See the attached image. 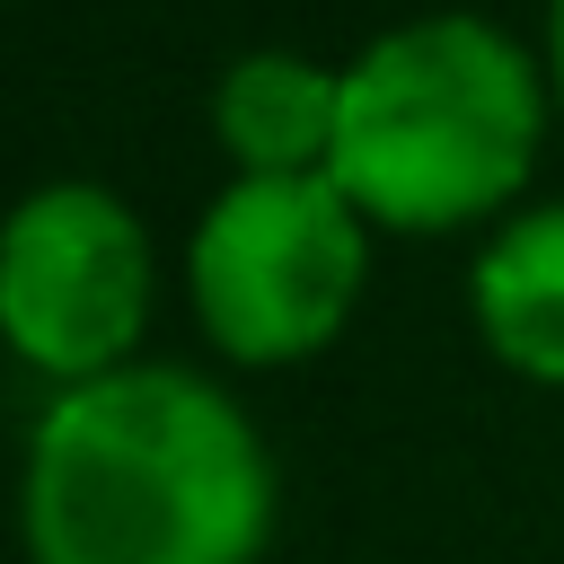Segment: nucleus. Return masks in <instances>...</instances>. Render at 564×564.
<instances>
[{"mask_svg":"<svg viewBox=\"0 0 564 564\" xmlns=\"http://www.w3.org/2000/svg\"><path fill=\"white\" fill-rule=\"evenodd\" d=\"M467 300H476V326L502 361L538 370V379H564V203H538V212H511L476 273H467Z\"/></svg>","mask_w":564,"mask_h":564,"instance_id":"5","label":"nucleus"},{"mask_svg":"<svg viewBox=\"0 0 564 564\" xmlns=\"http://www.w3.org/2000/svg\"><path fill=\"white\" fill-rule=\"evenodd\" d=\"M141 317H150V238L123 194L62 176L0 220V335L35 370H53L62 388L123 370L115 352L141 335Z\"/></svg>","mask_w":564,"mask_h":564,"instance_id":"4","label":"nucleus"},{"mask_svg":"<svg viewBox=\"0 0 564 564\" xmlns=\"http://www.w3.org/2000/svg\"><path fill=\"white\" fill-rule=\"evenodd\" d=\"M546 44H555V79H564V0L546 9Z\"/></svg>","mask_w":564,"mask_h":564,"instance_id":"7","label":"nucleus"},{"mask_svg":"<svg viewBox=\"0 0 564 564\" xmlns=\"http://www.w3.org/2000/svg\"><path fill=\"white\" fill-rule=\"evenodd\" d=\"M212 132L247 159V176H308L335 141V70L308 53H238L212 88Z\"/></svg>","mask_w":564,"mask_h":564,"instance_id":"6","label":"nucleus"},{"mask_svg":"<svg viewBox=\"0 0 564 564\" xmlns=\"http://www.w3.org/2000/svg\"><path fill=\"white\" fill-rule=\"evenodd\" d=\"M185 282L203 326L238 361H291L335 335L361 282V212L352 194L308 167V176H238L203 203Z\"/></svg>","mask_w":564,"mask_h":564,"instance_id":"3","label":"nucleus"},{"mask_svg":"<svg viewBox=\"0 0 564 564\" xmlns=\"http://www.w3.org/2000/svg\"><path fill=\"white\" fill-rule=\"evenodd\" d=\"M273 520V467L247 414L176 370L123 361L70 379L26 441L35 564H247Z\"/></svg>","mask_w":564,"mask_h":564,"instance_id":"1","label":"nucleus"},{"mask_svg":"<svg viewBox=\"0 0 564 564\" xmlns=\"http://www.w3.org/2000/svg\"><path fill=\"white\" fill-rule=\"evenodd\" d=\"M538 150V70L529 53L467 18H405L335 70V141L326 176L352 194V212H379L397 229H449L485 203H502L529 176Z\"/></svg>","mask_w":564,"mask_h":564,"instance_id":"2","label":"nucleus"}]
</instances>
